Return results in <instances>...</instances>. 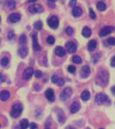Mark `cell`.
<instances>
[{"instance_id": "51", "label": "cell", "mask_w": 115, "mask_h": 129, "mask_svg": "<svg viewBox=\"0 0 115 129\" xmlns=\"http://www.w3.org/2000/svg\"><path fill=\"white\" fill-rule=\"evenodd\" d=\"M100 129H104V128H100Z\"/></svg>"}, {"instance_id": "2", "label": "cell", "mask_w": 115, "mask_h": 129, "mask_svg": "<svg viewBox=\"0 0 115 129\" xmlns=\"http://www.w3.org/2000/svg\"><path fill=\"white\" fill-rule=\"evenodd\" d=\"M22 112V106L19 103H16L13 105L12 110L10 112L11 116L13 118H18L21 115Z\"/></svg>"}, {"instance_id": "35", "label": "cell", "mask_w": 115, "mask_h": 129, "mask_svg": "<svg viewBox=\"0 0 115 129\" xmlns=\"http://www.w3.org/2000/svg\"><path fill=\"white\" fill-rule=\"evenodd\" d=\"M34 75H35V77L36 78H40L42 75V73L39 70H36L34 73Z\"/></svg>"}, {"instance_id": "5", "label": "cell", "mask_w": 115, "mask_h": 129, "mask_svg": "<svg viewBox=\"0 0 115 129\" xmlns=\"http://www.w3.org/2000/svg\"><path fill=\"white\" fill-rule=\"evenodd\" d=\"M47 24H48V26L52 29H56L58 28L59 24L58 18L56 16H51L48 18Z\"/></svg>"}, {"instance_id": "45", "label": "cell", "mask_w": 115, "mask_h": 129, "mask_svg": "<svg viewBox=\"0 0 115 129\" xmlns=\"http://www.w3.org/2000/svg\"><path fill=\"white\" fill-rule=\"evenodd\" d=\"M111 92L114 95H115V86H113L111 87Z\"/></svg>"}, {"instance_id": "4", "label": "cell", "mask_w": 115, "mask_h": 129, "mask_svg": "<svg viewBox=\"0 0 115 129\" xmlns=\"http://www.w3.org/2000/svg\"><path fill=\"white\" fill-rule=\"evenodd\" d=\"M72 95V89L70 87H66L62 91V92L60 94L61 100L63 102L67 100L70 98V97Z\"/></svg>"}, {"instance_id": "44", "label": "cell", "mask_w": 115, "mask_h": 129, "mask_svg": "<svg viewBox=\"0 0 115 129\" xmlns=\"http://www.w3.org/2000/svg\"><path fill=\"white\" fill-rule=\"evenodd\" d=\"M34 89H35V90L39 91L40 89V85L38 84H34Z\"/></svg>"}, {"instance_id": "14", "label": "cell", "mask_w": 115, "mask_h": 129, "mask_svg": "<svg viewBox=\"0 0 115 129\" xmlns=\"http://www.w3.org/2000/svg\"><path fill=\"white\" fill-rule=\"evenodd\" d=\"M81 108L80 104L78 102H74L73 103L70 108V112L71 114H75V113L77 112Z\"/></svg>"}, {"instance_id": "19", "label": "cell", "mask_w": 115, "mask_h": 129, "mask_svg": "<svg viewBox=\"0 0 115 129\" xmlns=\"http://www.w3.org/2000/svg\"><path fill=\"white\" fill-rule=\"evenodd\" d=\"M80 97L83 101H88L90 98V93L88 90H85L81 93Z\"/></svg>"}, {"instance_id": "50", "label": "cell", "mask_w": 115, "mask_h": 129, "mask_svg": "<svg viewBox=\"0 0 115 129\" xmlns=\"http://www.w3.org/2000/svg\"><path fill=\"white\" fill-rule=\"evenodd\" d=\"M45 129H49V128H45Z\"/></svg>"}, {"instance_id": "41", "label": "cell", "mask_w": 115, "mask_h": 129, "mask_svg": "<svg viewBox=\"0 0 115 129\" xmlns=\"http://www.w3.org/2000/svg\"><path fill=\"white\" fill-rule=\"evenodd\" d=\"M6 80V77L2 73H0V83L4 82V81Z\"/></svg>"}, {"instance_id": "43", "label": "cell", "mask_w": 115, "mask_h": 129, "mask_svg": "<svg viewBox=\"0 0 115 129\" xmlns=\"http://www.w3.org/2000/svg\"><path fill=\"white\" fill-rule=\"evenodd\" d=\"M111 65L114 67H115V56H114L112 58V60H111V62H110Z\"/></svg>"}, {"instance_id": "40", "label": "cell", "mask_w": 115, "mask_h": 129, "mask_svg": "<svg viewBox=\"0 0 115 129\" xmlns=\"http://www.w3.org/2000/svg\"><path fill=\"white\" fill-rule=\"evenodd\" d=\"M30 129H38V126L36 123L32 122L30 124Z\"/></svg>"}, {"instance_id": "32", "label": "cell", "mask_w": 115, "mask_h": 129, "mask_svg": "<svg viewBox=\"0 0 115 129\" xmlns=\"http://www.w3.org/2000/svg\"><path fill=\"white\" fill-rule=\"evenodd\" d=\"M19 41H20V43H22V44H24V43L26 42V35H25V34H22V35L20 36V38H19Z\"/></svg>"}, {"instance_id": "20", "label": "cell", "mask_w": 115, "mask_h": 129, "mask_svg": "<svg viewBox=\"0 0 115 129\" xmlns=\"http://www.w3.org/2000/svg\"><path fill=\"white\" fill-rule=\"evenodd\" d=\"M96 46H97L96 40H92L89 42L88 48V50H90V51H93V50H95V48H96Z\"/></svg>"}, {"instance_id": "27", "label": "cell", "mask_w": 115, "mask_h": 129, "mask_svg": "<svg viewBox=\"0 0 115 129\" xmlns=\"http://www.w3.org/2000/svg\"><path fill=\"white\" fill-rule=\"evenodd\" d=\"M9 63V58L8 57H4L2 58V59L1 60V64H2V66H7Z\"/></svg>"}, {"instance_id": "15", "label": "cell", "mask_w": 115, "mask_h": 129, "mask_svg": "<svg viewBox=\"0 0 115 129\" xmlns=\"http://www.w3.org/2000/svg\"><path fill=\"white\" fill-rule=\"evenodd\" d=\"M54 52H55L56 55L60 56V57L64 56L65 54H66V52H65V49L63 47H61V46H56V48H55Z\"/></svg>"}, {"instance_id": "53", "label": "cell", "mask_w": 115, "mask_h": 129, "mask_svg": "<svg viewBox=\"0 0 115 129\" xmlns=\"http://www.w3.org/2000/svg\"><path fill=\"white\" fill-rule=\"evenodd\" d=\"M0 32H1V30H0Z\"/></svg>"}, {"instance_id": "36", "label": "cell", "mask_w": 115, "mask_h": 129, "mask_svg": "<svg viewBox=\"0 0 115 129\" xmlns=\"http://www.w3.org/2000/svg\"><path fill=\"white\" fill-rule=\"evenodd\" d=\"M64 83H65V81L63 78L59 79L58 81H57V83H56L57 85H58V86H60V87L63 86V85H64Z\"/></svg>"}, {"instance_id": "17", "label": "cell", "mask_w": 115, "mask_h": 129, "mask_svg": "<svg viewBox=\"0 0 115 129\" xmlns=\"http://www.w3.org/2000/svg\"><path fill=\"white\" fill-rule=\"evenodd\" d=\"M82 13V10H81V8H79V7H75V8L73 9L72 14L75 18H77V17H79L80 16H81Z\"/></svg>"}, {"instance_id": "18", "label": "cell", "mask_w": 115, "mask_h": 129, "mask_svg": "<svg viewBox=\"0 0 115 129\" xmlns=\"http://www.w3.org/2000/svg\"><path fill=\"white\" fill-rule=\"evenodd\" d=\"M28 53V49L26 46H22L18 50V54L21 58H25Z\"/></svg>"}, {"instance_id": "25", "label": "cell", "mask_w": 115, "mask_h": 129, "mask_svg": "<svg viewBox=\"0 0 115 129\" xmlns=\"http://www.w3.org/2000/svg\"><path fill=\"white\" fill-rule=\"evenodd\" d=\"M73 62L75 63V64H81V62H82V60H81V58L79 56H77V55H75L73 56L72 58Z\"/></svg>"}, {"instance_id": "24", "label": "cell", "mask_w": 115, "mask_h": 129, "mask_svg": "<svg viewBox=\"0 0 115 129\" xmlns=\"http://www.w3.org/2000/svg\"><path fill=\"white\" fill-rule=\"evenodd\" d=\"M7 6L10 10H14L16 8V2L14 0H9L8 2H7Z\"/></svg>"}, {"instance_id": "26", "label": "cell", "mask_w": 115, "mask_h": 129, "mask_svg": "<svg viewBox=\"0 0 115 129\" xmlns=\"http://www.w3.org/2000/svg\"><path fill=\"white\" fill-rule=\"evenodd\" d=\"M34 28H36V30H40L42 28V23L41 21H38V22H35L34 24Z\"/></svg>"}, {"instance_id": "11", "label": "cell", "mask_w": 115, "mask_h": 129, "mask_svg": "<svg viewBox=\"0 0 115 129\" xmlns=\"http://www.w3.org/2000/svg\"><path fill=\"white\" fill-rule=\"evenodd\" d=\"M45 97L50 102H53L54 101V91L52 89H48L45 91Z\"/></svg>"}, {"instance_id": "42", "label": "cell", "mask_w": 115, "mask_h": 129, "mask_svg": "<svg viewBox=\"0 0 115 129\" xmlns=\"http://www.w3.org/2000/svg\"><path fill=\"white\" fill-rule=\"evenodd\" d=\"M48 7H50V8H54V7H55L54 3L50 2H48Z\"/></svg>"}, {"instance_id": "47", "label": "cell", "mask_w": 115, "mask_h": 129, "mask_svg": "<svg viewBox=\"0 0 115 129\" xmlns=\"http://www.w3.org/2000/svg\"><path fill=\"white\" fill-rule=\"evenodd\" d=\"M36 0H29L28 1V3H31V2H35Z\"/></svg>"}, {"instance_id": "21", "label": "cell", "mask_w": 115, "mask_h": 129, "mask_svg": "<svg viewBox=\"0 0 115 129\" xmlns=\"http://www.w3.org/2000/svg\"><path fill=\"white\" fill-rule=\"evenodd\" d=\"M92 34V30L88 27H85L82 30V35L85 38H89Z\"/></svg>"}, {"instance_id": "22", "label": "cell", "mask_w": 115, "mask_h": 129, "mask_svg": "<svg viewBox=\"0 0 115 129\" xmlns=\"http://www.w3.org/2000/svg\"><path fill=\"white\" fill-rule=\"evenodd\" d=\"M29 126V122L27 119H23L20 122V129H26Z\"/></svg>"}, {"instance_id": "13", "label": "cell", "mask_w": 115, "mask_h": 129, "mask_svg": "<svg viewBox=\"0 0 115 129\" xmlns=\"http://www.w3.org/2000/svg\"><path fill=\"white\" fill-rule=\"evenodd\" d=\"M20 18H21V16L20 14H17V13H13L9 16L8 20L11 23H16L20 21Z\"/></svg>"}, {"instance_id": "46", "label": "cell", "mask_w": 115, "mask_h": 129, "mask_svg": "<svg viewBox=\"0 0 115 129\" xmlns=\"http://www.w3.org/2000/svg\"><path fill=\"white\" fill-rule=\"evenodd\" d=\"M65 129H74V128H73V127L70 126H69L66 127V128H65Z\"/></svg>"}, {"instance_id": "39", "label": "cell", "mask_w": 115, "mask_h": 129, "mask_svg": "<svg viewBox=\"0 0 115 129\" xmlns=\"http://www.w3.org/2000/svg\"><path fill=\"white\" fill-rule=\"evenodd\" d=\"M77 4V0H71L70 2L69 3V6L70 7H74Z\"/></svg>"}, {"instance_id": "37", "label": "cell", "mask_w": 115, "mask_h": 129, "mask_svg": "<svg viewBox=\"0 0 115 129\" xmlns=\"http://www.w3.org/2000/svg\"><path fill=\"white\" fill-rule=\"evenodd\" d=\"M14 36H15V34H14V31H13V30H12V31H10L8 34V39H9V40H12V38L14 37Z\"/></svg>"}, {"instance_id": "29", "label": "cell", "mask_w": 115, "mask_h": 129, "mask_svg": "<svg viewBox=\"0 0 115 129\" xmlns=\"http://www.w3.org/2000/svg\"><path fill=\"white\" fill-rule=\"evenodd\" d=\"M54 38L52 36H49L46 38V42H48L49 44H53L54 43Z\"/></svg>"}, {"instance_id": "1", "label": "cell", "mask_w": 115, "mask_h": 129, "mask_svg": "<svg viewBox=\"0 0 115 129\" xmlns=\"http://www.w3.org/2000/svg\"><path fill=\"white\" fill-rule=\"evenodd\" d=\"M108 73L107 71H102L99 73L96 78V83L98 85H100L102 87H105L108 82Z\"/></svg>"}, {"instance_id": "49", "label": "cell", "mask_w": 115, "mask_h": 129, "mask_svg": "<svg viewBox=\"0 0 115 129\" xmlns=\"http://www.w3.org/2000/svg\"><path fill=\"white\" fill-rule=\"evenodd\" d=\"M0 20H1V17H0Z\"/></svg>"}, {"instance_id": "6", "label": "cell", "mask_w": 115, "mask_h": 129, "mask_svg": "<svg viewBox=\"0 0 115 129\" xmlns=\"http://www.w3.org/2000/svg\"><path fill=\"white\" fill-rule=\"evenodd\" d=\"M28 11L32 14H38L42 13L44 11V9L40 4H33L28 7Z\"/></svg>"}, {"instance_id": "7", "label": "cell", "mask_w": 115, "mask_h": 129, "mask_svg": "<svg viewBox=\"0 0 115 129\" xmlns=\"http://www.w3.org/2000/svg\"><path fill=\"white\" fill-rule=\"evenodd\" d=\"M114 30V28L112 26H105L103 27L99 32V36L100 37H104L108 35Z\"/></svg>"}, {"instance_id": "48", "label": "cell", "mask_w": 115, "mask_h": 129, "mask_svg": "<svg viewBox=\"0 0 115 129\" xmlns=\"http://www.w3.org/2000/svg\"><path fill=\"white\" fill-rule=\"evenodd\" d=\"M56 0H48V2H52V3H54V2H56Z\"/></svg>"}, {"instance_id": "10", "label": "cell", "mask_w": 115, "mask_h": 129, "mask_svg": "<svg viewBox=\"0 0 115 129\" xmlns=\"http://www.w3.org/2000/svg\"><path fill=\"white\" fill-rule=\"evenodd\" d=\"M90 74V69L88 66H83L80 70V76L81 78L85 79Z\"/></svg>"}, {"instance_id": "23", "label": "cell", "mask_w": 115, "mask_h": 129, "mask_svg": "<svg viewBox=\"0 0 115 129\" xmlns=\"http://www.w3.org/2000/svg\"><path fill=\"white\" fill-rule=\"evenodd\" d=\"M96 8L98 10H99L100 12H104L106 9V4L104 2H98L97 3Z\"/></svg>"}, {"instance_id": "52", "label": "cell", "mask_w": 115, "mask_h": 129, "mask_svg": "<svg viewBox=\"0 0 115 129\" xmlns=\"http://www.w3.org/2000/svg\"><path fill=\"white\" fill-rule=\"evenodd\" d=\"M0 127H1V124H0Z\"/></svg>"}, {"instance_id": "38", "label": "cell", "mask_w": 115, "mask_h": 129, "mask_svg": "<svg viewBox=\"0 0 115 129\" xmlns=\"http://www.w3.org/2000/svg\"><path fill=\"white\" fill-rule=\"evenodd\" d=\"M59 79V78L57 75H52V77H51V81H52V82L53 83H56L57 81H58Z\"/></svg>"}, {"instance_id": "33", "label": "cell", "mask_w": 115, "mask_h": 129, "mask_svg": "<svg viewBox=\"0 0 115 129\" xmlns=\"http://www.w3.org/2000/svg\"><path fill=\"white\" fill-rule=\"evenodd\" d=\"M67 70L70 73H74L75 72V71H76V68L73 65H69L68 67V68H67Z\"/></svg>"}, {"instance_id": "8", "label": "cell", "mask_w": 115, "mask_h": 129, "mask_svg": "<svg viewBox=\"0 0 115 129\" xmlns=\"http://www.w3.org/2000/svg\"><path fill=\"white\" fill-rule=\"evenodd\" d=\"M65 48H66L67 50L69 53H74V52H76L77 50V44L73 42H67L66 44H65Z\"/></svg>"}, {"instance_id": "12", "label": "cell", "mask_w": 115, "mask_h": 129, "mask_svg": "<svg viewBox=\"0 0 115 129\" xmlns=\"http://www.w3.org/2000/svg\"><path fill=\"white\" fill-rule=\"evenodd\" d=\"M33 72H34V70L32 67H28V68L26 69L23 73V79L25 80H28L30 79L33 74Z\"/></svg>"}, {"instance_id": "34", "label": "cell", "mask_w": 115, "mask_h": 129, "mask_svg": "<svg viewBox=\"0 0 115 129\" xmlns=\"http://www.w3.org/2000/svg\"><path fill=\"white\" fill-rule=\"evenodd\" d=\"M90 17L92 20H94L96 18V15L95 14V12H94V10L92 8H90Z\"/></svg>"}, {"instance_id": "54", "label": "cell", "mask_w": 115, "mask_h": 129, "mask_svg": "<svg viewBox=\"0 0 115 129\" xmlns=\"http://www.w3.org/2000/svg\"><path fill=\"white\" fill-rule=\"evenodd\" d=\"M87 129H90V128H87Z\"/></svg>"}, {"instance_id": "3", "label": "cell", "mask_w": 115, "mask_h": 129, "mask_svg": "<svg viewBox=\"0 0 115 129\" xmlns=\"http://www.w3.org/2000/svg\"><path fill=\"white\" fill-rule=\"evenodd\" d=\"M95 101L98 105L104 104L105 103H106L108 101H109L108 97L103 93H99L96 95Z\"/></svg>"}, {"instance_id": "16", "label": "cell", "mask_w": 115, "mask_h": 129, "mask_svg": "<svg viewBox=\"0 0 115 129\" xmlns=\"http://www.w3.org/2000/svg\"><path fill=\"white\" fill-rule=\"evenodd\" d=\"M10 92L7 90H3L0 92V99H1V100L4 101V102L8 100V98H10Z\"/></svg>"}, {"instance_id": "30", "label": "cell", "mask_w": 115, "mask_h": 129, "mask_svg": "<svg viewBox=\"0 0 115 129\" xmlns=\"http://www.w3.org/2000/svg\"><path fill=\"white\" fill-rule=\"evenodd\" d=\"M107 42L109 44H110L112 46H114L115 45V38L114 37H110L107 39Z\"/></svg>"}, {"instance_id": "31", "label": "cell", "mask_w": 115, "mask_h": 129, "mask_svg": "<svg viewBox=\"0 0 115 129\" xmlns=\"http://www.w3.org/2000/svg\"><path fill=\"white\" fill-rule=\"evenodd\" d=\"M65 32L68 36H71L73 34V28L71 27H67L65 29Z\"/></svg>"}, {"instance_id": "9", "label": "cell", "mask_w": 115, "mask_h": 129, "mask_svg": "<svg viewBox=\"0 0 115 129\" xmlns=\"http://www.w3.org/2000/svg\"><path fill=\"white\" fill-rule=\"evenodd\" d=\"M32 45H33V48L35 51H38V50H41V46L39 45L38 42V39H37V35L36 33H33L32 34Z\"/></svg>"}, {"instance_id": "28", "label": "cell", "mask_w": 115, "mask_h": 129, "mask_svg": "<svg viewBox=\"0 0 115 129\" xmlns=\"http://www.w3.org/2000/svg\"><path fill=\"white\" fill-rule=\"evenodd\" d=\"M58 117H59V121L61 124L64 122L65 119V116H64V115H63V114L62 111H61V112L58 113Z\"/></svg>"}]
</instances>
